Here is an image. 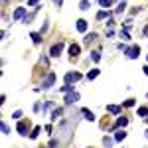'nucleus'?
I'll return each mask as SVG.
<instances>
[{
	"mask_svg": "<svg viewBox=\"0 0 148 148\" xmlns=\"http://www.w3.org/2000/svg\"><path fill=\"white\" fill-rule=\"evenodd\" d=\"M83 75H81L79 71H69V73H65V83L67 85H73L75 81H79Z\"/></svg>",
	"mask_w": 148,
	"mask_h": 148,
	"instance_id": "nucleus-1",
	"label": "nucleus"
},
{
	"mask_svg": "<svg viewBox=\"0 0 148 148\" xmlns=\"http://www.w3.org/2000/svg\"><path fill=\"white\" fill-rule=\"evenodd\" d=\"M63 47H65V44H63V42L53 44V46H51V49H49V56H51V57H59V56H61V51H63Z\"/></svg>",
	"mask_w": 148,
	"mask_h": 148,
	"instance_id": "nucleus-2",
	"label": "nucleus"
},
{
	"mask_svg": "<svg viewBox=\"0 0 148 148\" xmlns=\"http://www.w3.org/2000/svg\"><path fill=\"white\" fill-rule=\"evenodd\" d=\"M125 53H126L128 59H136V57L140 56V47H138V46H130V47H126V49H125Z\"/></svg>",
	"mask_w": 148,
	"mask_h": 148,
	"instance_id": "nucleus-3",
	"label": "nucleus"
},
{
	"mask_svg": "<svg viewBox=\"0 0 148 148\" xmlns=\"http://www.w3.org/2000/svg\"><path fill=\"white\" fill-rule=\"evenodd\" d=\"M22 18H26V8H24V6H20V8H16V10H14L12 20H14V22H18V20H22Z\"/></svg>",
	"mask_w": 148,
	"mask_h": 148,
	"instance_id": "nucleus-4",
	"label": "nucleus"
},
{
	"mask_svg": "<svg viewBox=\"0 0 148 148\" xmlns=\"http://www.w3.org/2000/svg\"><path fill=\"white\" fill-rule=\"evenodd\" d=\"M53 83H56V73H47L46 79H44V83H42V87H44V89H49Z\"/></svg>",
	"mask_w": 148,
	"mask_h": 148,
	"instance_id": "nucleus-5",
	"label": "nucleus"
},
{
	"mask_svg": "<svg viewBox=\"0 0 148 148\" xmlns=\"http://www.w3.org/2000/svg\"><path fill=\"white\" fill-rule=\"evenodd\" d=\"M28 128H30V123H26V121H20V123H18V126H16V130H18L22 136H26V134H28Z\"/></svg>",
	"mask_w": 148,
	"mask_h": 148,
	"instance_id": "nucleus-6",
	"label": "nucleus"
},
{
	"mask_svg": "<svg viewBox=\"0 0 148 148\" xmlns=\"http://www.w3.org/2000/svg\"><path fill=\"white\" fill-rule=\"evenodd\" d=\"M75 101H79V93H75V91L67 93V97H65V103H67V105H73Z\"/></svg>",
	"mask_w": 148,
	"mask_h": 148,
	"instance_id": "nucleus-7",
	"label": "nucleus"
},
{
	"mask_svg": "<svg viewBox=\"0 0 148 148\" xmlns=\"http://www.w3.org/2000/svg\"><path fill=\"white\" fill-rule=\"evenodd\" d=\"M81 53V46H77V44H71L69 46V56L71 57H77Z\"/></svg>",
	"mask_w": 148,
	"mask_h": 148,
	"instance_id": "nucleus-8",
	"label": "nucleus"
},
{
	"mask_svg": "<svg viewBox=\"0 0 148 148\" xmlns=\"http://www.w3.org/2000/svg\"><path fill=\"white\" fill-rule=\"evenodd\" d=\"M126 125H128V119H126V116H119L113 128H123V126H126Z\"/></svg>",
	"mask_w": 148,
	"mask_h": 148,
	"instance_id": "nucleus-9",
	"label": "nucleus"
},
{
	"mask_svg": "<svg viewBox=\"0 0 148 148\" xmlns=\"http://www.w3.org/2000/svg\"><path fill=\"white\" fill-rule=\"evenodd\" d=\"M107 111L113 113V114H119L121 113V107H119V105H107Z\"/></svg>",
	"mask_w": 148,
	"mask_h": 148,
	"instance_id": "nucleus-10",
	"label": "nucleus"
},
{
	"mask_svg": "<svg viewBox=\"0 0 148 148\" xmlns=\"http://www.w3.org/2000/svg\"><path fill=\"white\" fill-rule=\"evenodd\" d=\"M81 113L85 114V119H87V121H91V123L95 121V114H93L91 111H89V109H81Z\"/></svg>",
	"mask_w": 148,
	"mask_h": 148,
	"instance_id": "nucleus-11",
	"label": "nucleus"
},
{
	"mask_svg": "<svg viewBox=\"0 0 148 148\" xmlns=\"http://www.w3.org/2000/svg\"><path fill=\"white\" fill-rule=\"evenodd\" d=\"M61 114H63V109L59 107V109H56V111L51 113V121H59V116H61Z\"/></svg>",
	"mask_w": 148,
	"mask_h": 148,
	"instance_id": "nucleus-12",
	"label": "nucleus"
},
{
	"mask_svg": "<svg viewBox=\"0 0 148 148\" xmlns=\"http://www.w3.org/2000/svg\"><path fill=\"white\" fill-rule=\"evenodd\" d=\"M125 138H126V132H125V130H119V132L114 134V140H116V142H123Z\"/></svg>",
	"mask_w": 148,
	"mask_h": 148,
	"instance_id": "nucleus-13",
	"label": "nucleus"
},
{
	"mask_svg": "<svg viewBox=\"0 0 148 148\" xmlns=\"http://www.w3.org/2000/svg\"><path fill=\"white\" fill-rule=\"evenodd\" d=\"M77 30L79 32H85L87 30V20H77Z\"/></svg>",
	"mask_w": 148,
	"mask_h": 148,
	"instance_id": "nucleus-14",
	"label": "nucleus"
},
{
	"mask_svg": "<svg viewBox=\"0 0 148 148\" xmlns=\"http://www.w3.org/2000/svg\"><path fill=\"white\" fill-rule=\"evenodd\" d=\"M109 16H111V12H107V10L97 12V20H105V18H109Z\"/></svg>",
	"mask_w": 148,
	"mask_h": 148,
	"instance_id": "nucleus-15",
	"label": "nucleus"
},
{
	"mask_svg": "<svg viewBox=\"0 0 148 148\" xmlns=\"http://www.w3.org/2000/svg\"><path fill=\"white\" fill-rule=\"evenodd\" d=\"M95 40H97V34H95V32L85 36V44H91V42H95Z\"/></svg>",
	"mask_w": 148,
	"mask_h": 148,
	"instance_id": "nucleus-16",
	"label": "nucleus"
},
{
	"mask_svg": "<svg viewBox=\"0 0 148 148\" xmlns=\"http://www.w3.org/2000/svg\"><path fill=\"white\" fill-rule=\"evenodd\" d=\"M30 38H32V42H34V44H40V42H42V36L38 34V32H32Z\"/></svg>",
	"mask_w": 148,
	"mask_h": 148,
	"instance_id": "nucleus-17",
	"label": "nucleus"
},
{
	"mask_svg": "<svg viewBox=\"0 0 148 148\" xmlns=\"http://www.w3.org/2000/svg\"><path fill=\"white\" fill-rule=\"evenodd\" d=\"M138 116L148 119V107H138Z\"/></svg>",
	"mask_w": 148,
	"mask_h": 148,
	"instance_id": "nucleus-18",
	"label": "nucleus"
},
{
	"mask_svg": "<svg viewBox=\"0 0 148 148\" xmlns=\"http://www.w3.org/2000/svg\"><path fill=\"white\" fill-rule=\"evenodd\" d=\"M91 59L95 63H99L101 61V51H91Z\"/></svg>",
	"mask_w": 148,
	"mask_h": 148,
	"instance_id": "nucleus-19",
	"label": "nucleus"
},
{
	"mask_svg": "<svg viewBox=\"0 0 148 148\" xmlns=\"http://www.w3.org/2000/svg\"><path fill=\"white\" fill-rule=\"evenodd\" d=\"M97 75H99V69H93V71H89V73H87V79L91 81V79H95Z\"/></svg>",
	"mask_w": 148,
	"mask_h": 148,
	"instance_id": "nucleus-20",
	"label": "nucleus"
},
{
	"mask_svg": "<svg viewBox=\"0 0 148 148\" xmlns=\"http://www.w3.org/2000/svg\"><path fill=\"white\" fill-rule=\"evenodd\" d=\"M40 132H42V128H40V126H36L34 130L30 132V138H38V134H40Z\"/></svg>",
	"mask_w": 148,
	"mask_h": 148,
	"instance_id": "nucleus-21",
	"label": "nucleus"
},
{
	"mask_svg": "<svg viewBox=\"0 0 148 148\" xmlns=\"http://www.w3.org/2000/svg\"><path fill=\"white\" fill-rule=\"evenodd\" d=\"M99 4H101L103 8H105V10H107V8H109V6H111V4H113V0H99Z\"/></svg>",
	"mask_w": 148,
	"mask_h": 148,
	"instance_id": "nucleus-22",
	"label": "nucleus"
},
{
	"mask_svg": "<svg viewBox=\"0 0 148 148\" xmlns=\"http://www.w3.org/2000/svg\"><path fill=\"white\" fill-rule=\"evenodd\" d=\"M71 91H73V85H67V83H65V85L61 87V93H71Z\"/></svg>",
	"mask_w": 148,
	"mask_h": 148,
	"instance_id": "nucleus-23",
	"label": "nucleus"
},
{
	"mask_svg": "<svg viewBox=\"0 0 148 148\" xmlns=\"http://www.w3.org/2000/svg\"><path fill=\"white\" fill-rule=\"evenodd\" d=\"M79 8H81V10H89V0H81Z\"/></svg>",
	"mask_w": 148,
	"mask_h": 148,
	"instance_id": "nucleus-24",
	"label": "nucleus"
},
{
	"mask_svg": "<svg viewBox=\"0 0 148 148\" xmlns=\"http://www.w3.org/2000/svg\"><path fill=\"white\" fill-rule=\"evenodd\" d=\"M103 144H105L107 148H111V146H113V138H107V136H105V138H103Z\"/></svg>",
	"mask_w": 148,
	"mask_h": 148,
	"instance_id": "nucleus-25",
	"label": "nucleus"
},
{
	"mask_svg": "<svg viewBox=\"0 0 148 148\" xmlns=\"http://www.w3.org/2000/svg\"><path fill=\"white\" fill-rule=\"evenodd\" d=\"M121 38H123V40H130V36H128V30H121Z\"/></svg>",
	"mask_w": 148,
	"mask_h": 148,
	"instance_id": "nucleus-26",
	"label": "nucleus"
},
{
	"mask_svg": "<svg viewBox=\"0 0 148 148\" xmlns=\"http://www.w3.org/2000/svg\"><path fill=\"white\" fill-rule=\"evenodd\" d=\"M123 105H125V107H134V99H126Z\"/></svg>",
	"mask_w": 148,
	"mask_h": 148,
	"instance_id": "nucleus-27",
	"label": "nucleus"
},
{
	"mask_svg": "<svg viewBox=\"0 0 148 148\" xmlns=\"http://www.w3.org/2000/svg\"><path fill=\"white\" fill-rule=\"evenodd\" d=\"M125 8H126V2H125V0H123V2L119 4V8H116V12H123V10H125Z\"/></svg>",
	"mask_w": 148,
	"mask_h": 148,
	"instance_id": "nucleus-28",
	"label": "nucleus"
},
{
	"mask_svg": "<svg viewBox=\"0 0 148 148\" xmlns=\"http://www.w3.org/2000/svg\"><path fill=\"white\" fill-rule=\"evenodd\" d=\"M2 132H4V134H8V132H10V128H8L6 123H2Z\"/></svg>",
	"mask_w": 148,
	"mask_h": 148,
	"instance_id": "nucleus-29",
	"label": "nucleus"
},
{
	"mask_svg": "<svg viewBox=\"0 0 148 148\" xmlns=\"http://www.w3.org/2000/svg\"><path fill=\"white\" fill-rule=\"evenodd\" d=\"M20 116H22V111H14V114H12V119H16V121H18Z\"/></svg>",
	"mask_w": 148,
	"mask_h": 148,
	"instance_id": "nucleus-30",
	"label": "nucleus"
},
{
	"mask_svg": "<svg viewBox=\"0 0 148 148\" xmlns=\"http://www.w3.org/2000/svg\"><path fill=\"white\" fill-rule=\"evenodd\" d=\"M38 2H40V0H28V6H36Z\"/></svg>",
	"mask_w": 148,
	"mask_h": 148,
	"instance_id": "nucleus-31",
	"label": "nucleus"
},
{
	"mask_svg": "<svg viewBox=\"0 0 148 148\" xmlns=\"http://www.w3.org/2000/svg\"><path fill=\"white\" fill-rule=\"evenodd\" d=\"M51 107H53V103H46V105H44V111H47V109H51Z\"/></svg>",
	"mask_w": 148,
	"mask_h": 148,
	"instance_id": "nucleus-32",
	"label": "nucleus"
},
{
	"mask_svg": "<svg viewBox=\"0 0 148 148\" xmlns=\"http://www.w3.org/2000/svg\"><path fill=\"white\" fill-rule=\"evenodd\" d=\"M61 2H63V0H53V4H56V6H61Z\"/></svg>",
	"mask_w": 148,
	"mask_h": 148,
	"instance_id": "nucleus-33",
	"label": "nucleus"
},
{
	"mask_svg": "<svg viewBox=\"0 0 148 148\" xmlns=\"http://www.w3.org/2000/svg\"><path fill=\"white\" fill-rule=\"evenodd\" d=\"M142 34H144V36H148V26H144V30H142Z\"/></svg>",
	"mask_w": 148,
	"mask_h": 148,
	"instance_id": "nucleus-34",
	"label": "nucleus"
},
{
	"mask_svg": "<svg viewBox=\"0 0 148 148\" xmlns=\"http://www.w3.org/2000/svg\"><path fill=\"white\" fill-rule=\"evenodd\" d=\"M142 69H144V73H146V75H148V65H144V67H142Z\"/></svg>",
	"mask_w": 148,
	"mask_h": 148,
	"instance_id": "nucleus-35",
	"label": "nucleus"
},
{
	"mask_svg": "<svg viewBox=\"0 0 148 148\" xmlns=\"http://www.w3.org/2000/svg\"><path fill=\"white\" fill-rule=\"evenodd\" d=\"M146 138H148V130H146Z\"/></svg>",
	"mask_w": 148,
	"mask_h": 148,
	"instance_id": "nucleus-36",
	"label": "nucleus"
}]
</instances>
